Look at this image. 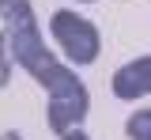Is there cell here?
I'll use <instances>...</instances> for the list:
<instances>
[{"instance_id":"obj_2","label":"cell","mask_w":151,"mask_h":140,"mask_svg":"<svg viewBox=\"0 0 151 140\" xmlns=\"http://www.w3.org/2000/svg\"><path fill=\"white\" fill-rule=\"evenodd\" d=\"M113 95L125 102H136L151 95V57H136L129 64H121L113 72Z\"/></svg>"},{"instance_id":"obj_4","label":"cell","mask_w":151,"mask_h":140,"mask_svg":"<svg viewBox=\"0 0 151 140\" xmlns=\"http://www.w3.org/2000/svg\"><path fill=\"white\" fill-rule=\"evenodd\" d=\"M64 140H87V136H83L79 129H72V133H64Z\"/></svg>"},{"instance_id":"obj_5","label":"cell","mask_w":151,"mask_h":140,"mask_svg":"<svg viewBox=\"0 0 151 140\" xmlns=\"http://www.w3.org/2000/svg\"><path fill=\"white\" fill-rule=\"evenodd\" d=\"M4 140H23V136H19L15 129H8V133H4Z\"/></svg>"},{"instance_id":"obj_1","label":"cell","mask_w":151,"mask_h":140,"mask_svg":"<svg viewBox=\"0 0 151 140\" xmlns=\"http://www.w3.org/2000/svg\"><path fill=\"white\" fill-rule=\"evenodd\" d=\"M49 30H53V42H60L64 57L76 61V64H91L102 49V38H98V27L76 12H53L49 19Z\"/></svg>"},{"instance_id":"obj_3","label":"cell","mask_w":151,"mask_h":140,"mask_svg":"<svg viewBox=\"0 0 151 140\" xmlns=\"http://www.w3.org/2000/svg\"><path fill=\"white\" fill-rule=\"evenodd\" d=\"M125 133L132 140H151V110H136L129 121H125Z\"/></svg>"}]
</instances>
